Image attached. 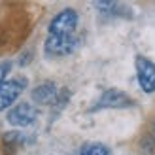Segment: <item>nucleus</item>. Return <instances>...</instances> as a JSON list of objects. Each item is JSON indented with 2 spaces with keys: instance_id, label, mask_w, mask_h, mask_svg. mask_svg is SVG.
Returning <instances> with one entry per match:
<instances>
[{
  "instance_id": "nucleus-1",
  "label": "nucleus",
  "mask_w": 155,
  "mask_h": 155,
  "mask_svg": "<svg viewBox=\"0 0 155 155\" xmlns=\"http://www.w3.org/2000/svg\"><path fill=\"white\" fill-rule=\"evenodd\" d=\"M78 27V13L72 8L59 12L49 23V34L51 36H72Z\"/></svg>"
},
{
  "instance_id": "nucleus-2",
  "label": "nucleus",
  "mask_w": 155,
  "mask_h": 155,
  "mask_svg": "<svg viewBox=\"0 0 155 155\" xmlns=\"http://www.w3.org/2000/svg\"><path fill=\"white\" fill-rule=\"evenodd\" d=\"M78 48V38L72 34V36H48L45 40V55L49 57H66Z\"/></svg>"
},
{
  "instance_id": "nucleus-3",
  "label": "nucleus",
  "mask_w": 155,
  "mask_h": 155,
  "mask_svg": "<svg viewBox=\"0 0 155 155\" xmlns=\"http://www.w3.org/2000/svg\"><path fill=\"white\" fill-rule=\"evenodd\" d=\"M136 78L144 93H155V64L142 55L136 57Z\"/></svg>"
},
{
  "instance_id": "nucleus-4",
  "label": "nucleus",
  "mask_w": 155,
  "mask_h": 155,
  "mask_svg": "<svg viewBox=\"0 0 155 155\" xmlns=\"http://www.w3.org/2000/svg\"><path fill=\"white\" fill-rule=\"evenodd\" d=\"M36 115H38V112L32 104L21 102L8 112V123H12L13 127H28L36 121Z\"/></svg>"
},
{
  "instance_id": "nucleus-5",
  "label": "nucleus",
  "mask_w": 155,
  "mask_h": 155,
  "mask_svg": "<svg viewBox=\"0 0 155 155\" xmlns=\"http://www.w3.org/2000/svg\"><path fill=\"white\" fill-rule=\"evenodd\" d=\"M133 106V98L119 89H106L102 97L97 100L93 110H104V108H129Z\"/></svg>"
},
{
  "instance_id": "nucleus-6",
  "label": "nucleus",
  "mask_w": 155,
  "mask_h": 155,
  "mask_svg": "<svg viewBox=\"0 0 155 155\" xmlns=\"http://www.w3.org/2000/svg\"><path fill=\"white\" fill-rule=\"evenodd\" d=\"M25 85H27L25 80H10V81H4L0 85V112L10 108L19 98V95L25 89Z\"/></svg>"
},
{
  "instance_id": "nucleus-7",
  "label": "nucleus",
  "mask_w": 155,
  "mask_h": 155,
  "mask_svg": "<svg viewBox=\"0 0 155 155\" xmlns=\"http://www.w3.org/2000/svg\"><path fill=\"white\" fill-rule=\"evenodd\" d=\"M57 97H59V91L55 87V83H51V81H44L32 91V98L38 104H51L57 100Z\"/></svg>"
},
{
  "instance_id": "nucleus-8",
  "label": "nucleus",
  "mask_w": 155,
  "mask_h": 155,
  "mask_svg": "<svg viewBox=\"0 0 155 155\" xmlns=\"http://www.w3.org/2000/svg\"><path fill=\"white\" fill-rule=\"evenodd\" d=\"M78 155H110V151H108V148L104 144H85L83 148L78 151Z\"/></svg>"
},
{
  "instance_id": "nucleus-9",
  "label": "nucleus",
  "mask_w": 155,
  "mask_h": 155,
  "mask_svg": "<svg viewBox=\"0 0 155 155\" xmlns=\"http://www.w3.org/2000/svg\"><path fill=\"white\" fill-rule=\"evenodd\" d=\"M8 72H10V63H2V64H0V85L6 81Z\"/></svg>"
}]
</instances>
